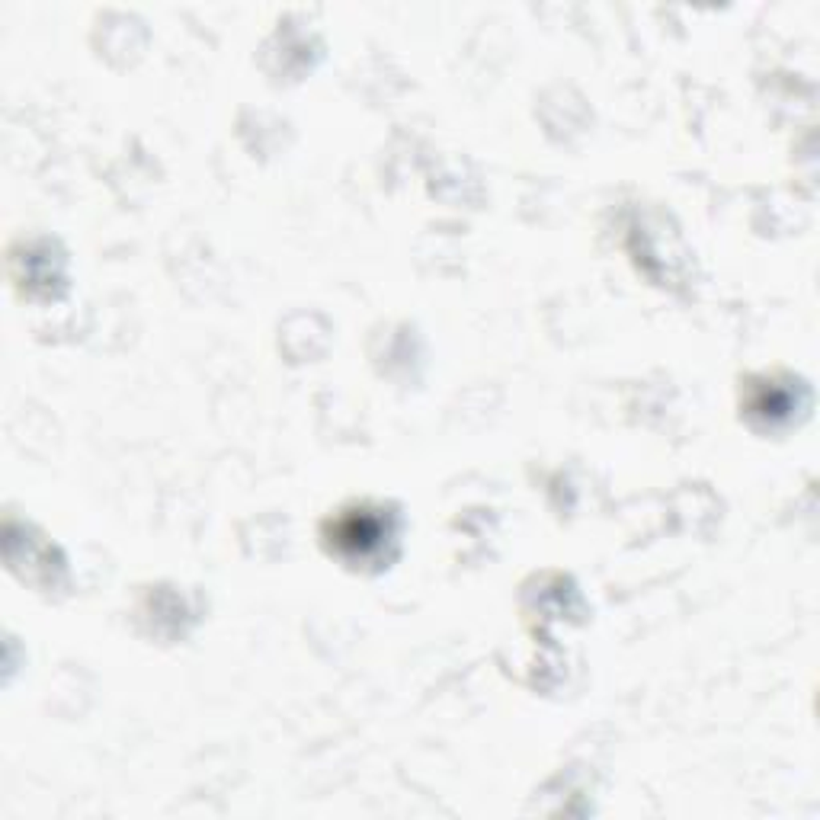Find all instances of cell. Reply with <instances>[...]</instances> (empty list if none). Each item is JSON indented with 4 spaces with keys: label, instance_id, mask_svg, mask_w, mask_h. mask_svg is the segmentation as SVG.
I'll list each match as a JSON object with an SVG mask.
<instances>
[{
    "label": "cell",
    "instance_id": "6da1fadb",
    "mask_svg": "<svg viewBox=\"0 0 820 820\" xmlns=\"http://www.w3.org/2000/svg\"><path fill=\"white\" fill-rule=\"evenodd\" d=\"M391 526L375 510H350L333 522V545L350 558H369L388 541Z\"/></svg>",
    "mask_w": 820,
    "mask_h": 820
},
{
    "label": "cell",
    "instance_id": "7a4b0ae2",
    "mask_svg": "<svg viewBox=\"0 0 820 820\" xmlns=\"http://www.w3.org/2000/svg\"><path fill=\"white\" fill-rule=\"evenodd\" d=\"M762 407H769V397H766V401H756L753 404V410H762ZM773 407H779V414H785V410H788V397H775Z\"/></svg>",
    "mask_w": 820,
    "mask_h": 820
}]
</instances>
